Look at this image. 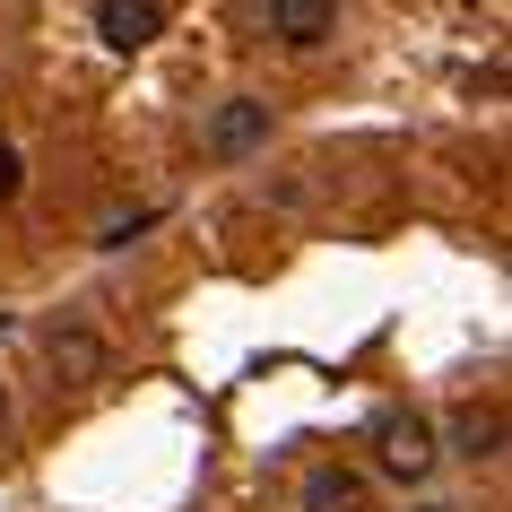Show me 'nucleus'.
<instances>
[{
	"label": "nucleus",
	"mask_w": 512,
	"mask_h": 512,
	"mask_svg": "<svg viewBox=\"0 0 512 512\" xmlns=\"http://www.w3.org/2000/svg\"><path fill=\"white\" fill-rule=\"evenodd\" d=\"M270 96H226V105L209 113V131H200V148H209V165H252L261 148H270Z\"/></svg>",
	"instance_id": "f03ea898"
},
{
	"label": "nucleus",
	"mask_w": 512,
	"mask_h": 512,
	"mask_svg": "<svg viewBox=\"0 0 512 512\" xmlns=\"http://www.w3.org/2000/svg\"><path fill=\"white\" fill-rule=\"evenodd\" d=\"M157 226V209H113V217H96V252H122V243H139Z\"/></svg>",
	"instance_id": "6e6552de"
},
{
	"label": "nucleus",
	"mask_w": 512,
	"mask_h": 512,
	"mask_svg": "<svg viewBox=\"0 0 512 512\" xmlns=\"http://www.w3.org/2000/svg\"><path fill=\"white\" fill-rule=\"evenodd\" d=\"M96 35L105 53H148L165 35V0H96Z\"/></svg>",
	"instance_id": "20e7f679"
},
{
	"label": "nucleus",
	"mask_w": 512,
	"mask_h": 512,
	"mask_svg": "<svg viewBox=\"0 0 512 512\" xmlns=\"http://www.w3.org/2000/svg\"><path fill=\"white\" fill-rule=\"evenodd\" d=\"M374 460H382V478L426 486V478H434V460H443V443H434V417H417V408H382V417H374Z\"/></svg>",
	"instance_id": "f257e3e1"
},
{
	"label": "nucleus",
	"mask_w": 512,
	"mask_h": 512,
	"mask_svg": "<svg viewBox=\"0 0 512 512\" xmlns=\"http://www.w3.org/2000/svg\"><path fill=\"white\" fill-rule=\"evenodd\" d=\"M304 512H374V486H365V469H348V460H322V469L304 478Z\"/></svg>",
	"instance_id": "423d86ee"
},
{
	"label": "nucleus",
	"mask_w": 512,
	"mask_h": 512,
	"mask_svg": "<svg viewBox=\"0 0 512 512\" xmlns=\"http://www.w3.org/2000/svg\"><path fill=\"white\" fill-rule=\"evenodd\" d=\"M18 191H27V157H18V148H9V139H0V209H9V200H18Z\"/></svg>",
	"instance_id": "1a4fd4ad"
},
{
	"label": "nucleus",
	"mask_w": 512,
	"mask_h": 512,
	"mask_svg": "<svg viewBox=\"0 0 512 512\" xmlns=\"http://www.w3.org/2000/svg\"><path fill=\"white\" fill-rule=\"evenodd\" d=\"M270 35L287 53H313L339 35V0H270Z\"/></svg>",
	"instance_id": "39448f33"
},
{
	"label": "nucleus",
	"mask_w": 512,
	"mask_h": 512,
	"mask_svg": "<svg viewBox=\"0 0 512 512\" xmlns=\"http://www.w3.org/2000/svg\"><path fill=\"white\" fill-rule=\"evenodd\" d=\"M452 452L469 460V469H495L504 460V408H452Z\"/></svg>",
	"instance_id": "0eeeda50"
},
{
	"label": "nucleus",
	"mask_w": 512,
	"mask_h": 512,
	"mask_svg": "<svg viewBox=\"0 0 512 512\" xmlns=\"http://www.w3.org/2000/svg\"><path fill=\"white\" fill-rule=\"evenodd\" d=\"M0 434H9V391H0Z\"/></svg>",
	"instance_id": "9d476101"
},
{
	"label": "nucleus",
	"mask_w": 512,
	"mask_h": 512,
	"mask_svg": "<svg viewBox=\"0 0 512 512\" xmlns=\"http://www.w3.org/2000/svg\"><path fill=\"white\" fill-rule=\"evenodd\" d=\"M44 365H53V382H70V391H87V382L113 374V348L96 322H53L44 330Z\"/></svg>",
	"instance_id": "7ed1b4c3"
},
{
	"label": "nucleus",
	"mask_w": 512,
	"mask_h": 512,
	"mask_svg": "<svg viewBox=\"0 0 512 512\" xmlns=\"http://www.w3.org/2000/svg\"><path fill=\"white\" fill-rule=\"evenodd\" d=\"M417 512H460V504H417Z\"/></svg>",
	"instance_id": "9b49d317"
}]
</instances>
